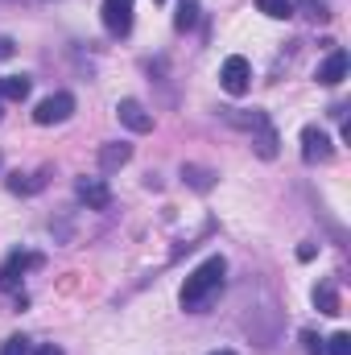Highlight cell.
<instances>
[{"label": "cell", "mask_w": 351, "mask_h": 355, "mask_svg": "<svg viewBox=\"0 0 351 355\" xmlns=\"http://www.w3.org/2000/svg\"><path fill=\"white\" fill-rule=\"evenodd\" d=\"M223 272H228V261H223V257H207L203 265L186 277V285H182V293H178L182 310L198 314V310H203L219 289H223Z\"/></svg>", "instance_id": "cell-1"}, {"label": "cell", "mask_w": 351, "mask_h": 355, "mask_svg": "<svg viewBox=\"0 0 351 355\" xmlns=\"http://www.w3.org/2000/svg\"><path fill=\"white\" fill-rule=\"evenodd\" d=\"M228 120H232L236 128L257 132V153H261L264 162H273V157H277V128L268 124V116H264V112H228Z\"/></svg>", "instance_id": "cell-2"}, {"label": "cell", "mask_w": 351, "mask_h": 355, "mask_svg": "<svg viewBox=\"0 0 351 355\" xmlns=\"http://www.w3.org/2000/svg\"><path fill=\"white\" fill-rule=\"evenodd\" d=\"M71 112H75V95L71 91H54V95H46L33 107V120L37 124H62V120H71Z\"/></svg>", "instance_id": "cell-3"}, {"label": "cell", "mask_w": 351, "mask_h": 355, "mask_svg": "<svg viewBox=\"0 0 351 355\" xmlns=\"http://www.w3.org/2000/svg\"><path fill=\"white\" fill-rule=\"evenodd\" d=\"M219 83L228 95H244L248 83H252V67H248V58H240V54H232L228 62H223V71H219Z\"/></svg>", "instance_id": "cell-4"}, {"label": "cell", "mask_w": 351, "mask_h": 355, "mask_svg": "<svg viewBox=\"0 0 351 355\" xmlns=\"http://www.w3.org/2000/svg\"><path fill=\"white\" fill-rule=\"evenodd\" d=\"M103 29L112 37H124L132 29V0H103Z\"/></svg>", "instance_id": "cell-5"}, {"label": "cell", "mask_w": 351, "mask_h": 355, "mask_svg": "<svg viewBox=\"0 0 351 355\" xmlns=\"http://www.w3.org/2000/svg\"><path fill=\"white\" fill-rule=\"evenodd\" d=\"M331 153H335V145H331V137L323 132V128H302V157L310 162V166H318V162H331Z\"/></svg>", "instance_id": "cell-6"}, {"label": "cell", "mask_w": 351, "mask_h": 355, "mask_svg": "<svg viewBox=\"0 0 351 355\" xmlns=\"http://www.w3.org/2000/svg\"><path fill=\"white\" fill-rule=\"evenodd\" d=\"M42 265V257H33V252H8V261L0 265V289H17L21 285V277H25V268Z\"/></svg>", "instance_id": "cell-7"}, {"label": "cell", "mask_w": 351, "mask_h": 355, "mask_svg": "<svg viewBox=\"0 0 351 355\" xmlns=\"http://www.w3.org/2000/svg\"><path fill=\"white\" fill-rule=\"evenodd\" d=\"M75 194H79V202L91 207V211H108V202H112V190H108L103 178H79Z\"/></svg>", "instance_id": "cell-8"}, {"label": "cell", "mask_w": 351, "mask_h": 355, "mask_svg": "<svg viewBox=\"0 0 351 355\" xmlns=\"http://www.w3.org/2000/svg\"><path fill=\"white\" fill-rule=\"evenodd\" d=\"M323 87H339L343 79H348V50H339V46H331V54H327V62L318 67V75H314Z\"/></svg>", "instance_id": "cell-9"}, {"label": "cell", "mask_w": 351, "mask_h": 355, "mask_svg": "<svg viewBox=\"0 0 351 355\" xmlns=\"http://www.w3.org/2000/svg\"><path fill=\"white\" fill-rule=\"evenodd\" d=\"M116 116H120V124L132 128V132H153V116H149L145 103H137V99H120V103H116Z\"/></svg>", "instance_id": "cell-10"}, {"label": "cell", "mask_w": 351, "mask_h": 355, "mask_svg": "<svg viewBox=\"0 0 351 355\" xmlns=\"http://www.w3.org/2000/svg\"><path fill=\"white\" fill-rule=\"evenodd\" d=\"M128 157H132V145L112 141V145H103V149H99V170H103V174H116L120 166H128Z\"/></svg>", "instance_id": "cell-11"}, {"label": "cell", "mask_w": 351, "mask_h": 355, "mask_svg": "<svg viewBox=\"0 0 351 355\" xmlns=\"http://www.w3.org/2000/svg\"><path fill=\"white\" fill-rule=\"evenodd\" d=\"M314 306L323 310V314H343V302H339V293H335V281H323L318 289H314Z\"/></svg>", "instance_id": "cell-12"}, {"label": "cell", "mask_w": 351, "mask_h": 355, "mask_svg": "<svg viewBox=\"0 0 351 355\" xmlns=\"http://www.w3.org/2000/svg\"><path fill=\"white\" fill-rule=\"evenodd\" d=\"M29 91H33V79H29V75H4V79H0V99H17V103H21Z\"/></svg>", "instance_id": "cell-13"}, {"label": "cell", "mask_w": 351, "mask_h": 355, "mask_svg": "<svg viewBox=\"0 0 351 355\" xmlns=\"http://www.w3.org/2000/svg\"><path fill=\"white\" fill-rule=\"evenodd\" d=\"M198 25V0H182L178 4V17H174V29L178 33H190Z\"/></svg>", "instance_id": "cell-14"}, {"label": "cell", "mask_w": 351, "mask_h": 355, "mask_svg": "<svg viewBox=\"0 0 351 355\" xmlns=\"http://www.w3.org/2000/svg\"><path fill=\"white\" fill-rule=\"evenodd\" d=\"M182 178H186L194 190H211V186H215V174L203 170V166H182Z\"/></svg>", "instance_id": "cell-15"}, {"label": "cell", "mask_w": 351, "mask_h": 355, "mask_svg": "<svg viewBox=\"0 0 351 355\" xmlns=\"http://www.w3.org/2000/svg\"><path fill=\"white\" fill-rule=\"evenodd\" d=\"M257 8H261L264 17H273V21L293 17V0H257Z\"/></svg>", "instance_id": "cell-16"}, {"label": "cell", "mask_w": 351, "mask_h": 355, "mask_svg": "<svg viewBox=\"0 0 351 355\" xmlns=\"http://www.w3.org/2000/svg\"><path fill=\"white\" fill-rule=\"evenodd\" d=\"M298 8H302V17H310L314 25H327V21H331L327 0H298Z\"/></svg>", "instance_id": "cell-17"}, {"label": "cell", "mask_w": 351, "mask_h": 355, "mask_svg": "<svg viewBox=\"0 0 351 355\" xmlns=\"http://www.w3.org/2000/svg\"><path fill=\"white\" fill-rule=\"evenodd\" d=\"M0 355H29V339H25V335H12V339H4Z\"/></svg>", "instance_id": "cell-18"}, {"label": "cell", "mask_w": 351, "mask_h": 355, "mask_svg": "<svg viewBox=\"0 0 351 355\" xmlns=\"http://www.w3.org/2000/svg\"><path fill=\"white\" fill-rule=\"evenodd\" d=\"M331 355H351V335L348 331H339V335H331V347H327Z\"/></svg>", "instance_id": "cell-19"}, {"label": "cell", "mask_w": 351, "mask_h": 355, "mask_svg": "<svg viewBox=\"0 0 351 355\" xmlns=\"http://www.w3.org/2000/svg\"><path fill=\"white\" fill-rule=\"evenodd\" d=\"M302 343H306V355H323V339L314 331H302Z\"/></svg>", "instance_id": "cell-20"}, {"label": "cell", "mask_w": 351, "mask_h": 355, "mask_svg": "<svg viewBox=\"0 0 351 355\" xmlns=\"http://www.w3.org/2000/svg\"><path fill=\"white\" fill-rule=\"evenodd\" d=\"M314 257H318V248H314V244H302V248H298V261H314Z\"/></svg>", "instance_id": "cell-21"}, {"label": "cell", "mask_w": 351, "mask_h": 355, "mask_svg": "<svg viewBox=\"0 0 351 355\" xmlns=\"http://www.w3.org/2000/svg\"><path fill=\"white\" fill-rule=\"evenodd\" d=\"M12 50H17V46H12V37H0V62H4V58H12Z\"/></svg>", "instance_id": "cell-22"}, {"label": "cell", "mask_w": 351, "mask_h": 355, "mask_svg": "<svg viewBox=\"0 0 351 355\" xmlns=\"http://www.w3.org/2000/svg\"><path fill=\"white\" fill-rule=\"evenodd\" d=\"M37 355H62V347L58 343H46V347H37Z\"/></svg>", "instance_id": "cell-23"}, {"label": "cell", "mask_w": 351, "mask_h": 355, "mask_svg": "<svg viewBox=\"0 0 351 355\" xmlns=\"http://www.w3.org/2000/svg\"><path fill=\"white\" fill-rule=\"evenodd\" d=\"M211 355H236V352H211Z\"/></svg>", "instance_id": "cell-24"}, {"label": "cell", "mask_w": 351, "mask_h": 355, "mask_svg": "<svg viewBox=\"0 0 351 355\" xmlns=\"http://www.w3.org/2000/svg\"><path fill=\"white\" fill-rule=\"evenodd\" d=\"M157 4H162V0H157Z\"/></svg>", "instance_id": "cell-25"}, {"label": "cell", "mask_w": 351, "mask_h": 355, "mask_svg": "<svg viewBox=\"0 0 351 355\" xmlns=\"http://www.w3.org/2000/svg\"><path fill=\"white\" fill-rule=\"evenodd\" d=\"M0 116H4V112H0Z\"/></svg>", "instance_id": "cell-26"}]
</instances>
